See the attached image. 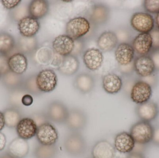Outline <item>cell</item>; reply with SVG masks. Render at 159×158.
<instances>
[{
	"label": "cell",
	"instance_id": "ba28073f",
	"mask_svg": "<svg viewBox=\"0 0 159 158\" xmlns=\"http://www.w3.org/2000/svg\"><path fill=\"white\" fill-rule=\"evenodd\" d=\"M88 122L87 115L83 111L73 109L69 111L65 124L72 131H77L83 130Z\"/></svg>",
	"mask_w": 159,
	"mask_h": 158
},
{
	"label": "cell",
	"instance_id": "74e56055",
	"mask_svg": "<svg viewBox=\"0 0 159 158\" xmlns=\"http://www.w3.org/2000/svg\"><path fill=\"white\" fill-rule=\"evenodd\" d=\"M6 143V137L4 134L0 132V151L4 149Z\"/></svg>",
	"mask_w": 159,
	"mask_h": 158
},
{
	"label": "cell",
	"instance_id": "f35d334b",
	"mask_svg": "<svg viewBox=\"0 0 159 158\" xmlns=\"http://www.w3.org/2000/svg\"><path fill=\"white\" fill-rule=\"evenodd\" d=\"M152 142L156 144L159 145V126L157 127L156 129H154Z\"/></svg>",
	"mask_w": 159,
	"mask_h": 158
},
{
	"label": "cell",
	"instance_id": "4316f807",
	"mask_svg": "<svg viewBox=\"0 0 159 158\" xmlns=\"http://www.w3.org/2000/svg\"><path fill=\"white\" fill-rule=\"evenodd\" d=\"M3 113L4 117L5 126L9 128H16L22 119L21 114L16 109H7L4 111Z\"/></svg>",
	"mask_w": 159,
	"mask_h": 158
},
{
	"label": "cell",
	"instance_id": "ab89813d",
	"mask_svg": "<svg viewBox=\"0 0 159 158\" xmlns=\"http://www.w3.org/2000/svg\"><path fill=\"white\" fill-rule=\"evenodd\" d=\"M128 158H145V157L141 152L133 151L129 154Z\"/></svg>",
	"mask_w": 159,
	"mask_h": 158
},
{
	"label": "cell",
	"instance_id": "9c48e42d",
	"mask_svg": "<svg viewBox=\"0 0 159 158\" xmlns=\"http://www.w3.org/2000/svg\"><path fill=\"white\" fill-rule=\"evenodd\" d=\"M133 65L134 70L141 78L150 76L156 71L155 64L149 55L136 58Z\"/></svg>",
	"mask_w": 159,
	"mask_h": 158
},
{
	"label": "cell",
	"instance_id": "d6a6232c",
	"mask_svg": "<svg viewBox=\"0 0 159 158\" xmlns=\"http://www.w3.org/2000/svg\"><path fill=\"white\" fill-rule=\"evenodd\" d=\"M153 41L152 50L159 49V30L154 29L150 32Z\"/></svg>",
	"mask_w": 159,
	"mask_h": 158
},
{
	"label": "cell",
	"instance_id": "d6986e66",
	"mask_svg": "<svg viewBox=\"0 0 159 158\" xmlns=\"http://www.w3.org/2000/svg\"><path fill=\"white\" fill-rule=\"evenodd\" d=\"M116 155L114 146L106 140L97 142L92 150L93 158H115Z\"/></svg>",
	"mask_w": 159,
	"mask_h": 158
},
{
	"label": "cell",
	"instance_id": "f1b7e54d",
	"mask_svg": "<svg viewBox=\"0 0 159 158\" xmlns=\"http://www.w3.org/2000/svg\"><path fill=\"white\" fill-rule=\"evenodd\" d=\"M15 41L10 34L6 32L0 33V53L7 54L15 47Z\"/></svg>",
	"mask_w": 159,
	"mask_h": 158
},
{
	"label": "cell",
	"instance_id": "83f0119b",
	"mask_svg": "<svg viewBox=\"0 0 159 158\" xmlns=\"http://www.w3.org/2000/svg\"><path fill=\"white\" fill-rule=\"evenodd\" d=\"M57 153V147L56 144L44 145L40 144L34 150V158H53Z\"/></svg>",
	"mask_w": 159,
	"mask_h": 158
},
{
	"label": "cell",
	"instance_id": "2e32d148",
	"mask_svg": "<svg viewBox=\"0 0 159 158\" xmlns=\"http://www.w3.org/2000/svg\"><path fill=\"white\" fill-rule=\"evenodd\" d=\"M132 46L135 52L140 56L149 54L153 48V41L150 33L138 34L133 40Z\"/></svg>",
	"mask_w": 159,
	"mask_h": 158
},
{
	"label": "cell",
	"instance_id": "7bdbcfd3",
	"mask_svg": "<svg viewBox=\"0 0 159 158\" xmlns=\"http://www.w3.org/2000/svg\"><path fill=\"white\" fill-rule=\"evenodd\" d=\"M1 158H14L12 156H10L9 154H8V153H7V154H4V155H3L2 157H1Z\"/></svg>",
	"mask_w": 159,
	"mask_h": 158
},
{
	"label": "cell",
	"instance_id": "d4e9b609",
	"mask_svg": "<svg viewBox=\"0 0 159 158\" xmlns=\"http://www.w3.org/2000/svg\"><path fill=\"white\" fill-rule=\"evenodd\" d=\"M49 6L47 1L44 0H34L30 3L29 12L30 16L35 19H40L47 14Z\"/></svg>",
	"mask_w": 159,
	"mask_h": 158
},
{
	"label": "cell",
	"instance_id": "5b68a950",
	"mask_svg": "<svg viewBox=\"0 0 159 158\" xmlns=\"http://www.w3.org/2000/svg\"><path fill=\"white\" fill-rule=\"evenodd\" d=\"M35 82L40 92H50L56 89L57 85V76L53 70L46 69L38 73Z\"/></svg>",
	"mask_w": 159,
	"mask_h": 158
},
{
	"label": "cell",
	"instance_id": "3957f363",
	"mask_svg": "<svg viewBox=\"0 0 159 158\" xmlns=\"http://www.w3.org/2000/svg\"><path fill=\"white\" fill-rule=\"evenodd\" d=\"M90 29V24L87 19L77 17L70 19L67 23L66 32L73 40H76L88 33Z\"/></svg>",
	"mask_w": 159,
	"mask_h": 158
},
{
	"label": "cell",
	"instance_id": "7a4b0ae2",
	"mask_svg": "<svg viewBox=\"0 0 159 158\" xmlns=\"http://www.w3.org/2000/svg\"><path fill=\"white\" fill-rule=\"evenodd\" d=\"M64 147L70 156L79 157L86 152L87 143L85 138L80 133L72 131L64 140Z\"/></svg>",
	"mask_w": 159,
	"mask_h": 158
},
{
	"label": "cell",
	"instance_id": "4fadbf2b",
	"mask_svg": "<svg viewBox=\"0 0 159 158\" xmlns=\"http://www.w3.org/2000/svg\"><path fill=\"white\" fill-rule=\"evenodd\" d=\"M135 144L136 143L129 133L122 132L115 137L114 147L119 153L129 154L133 151Z\"/></svg>",
	"mask_w": 159,
	"mask_h": 158
},
{
	"label": "cell",
	"instance_id": "30bf717a",
	"mask_svg": "<svg viewBox=\"0 0 159 158\" xmlns=\"http://www.w3.org/2000/svg\"><path fill=\"white\" fill-rule=\"evenodd\" d=\"M67 107L61 102H54L48 108L46 114L50 121L57 124H65L69 114Z\"/></svg>",
	"mask_w": 159,
	"mask_h": 158
},
{
	"label": "cell",
	"instance_id": "ffe728a7",
	"mask_svg": "<svg viewBox=\"0 0 159 158\" xmlns=\"http://www.w3.org/2000/svg\"><path fill=\"white\" fill-rule=\"evenodd\" d=\"M29 150L30 147L27 140L18 137L9 144L7 153L14 158H24L28 155Z\"/></svg>",
	"mask_w": 159,
	"mask_h": 158
},
{
	"label": "cell",
	"instance_id": "8992f818",
	"mask_svg": "<svg viewBox=\"0 0 159 158\" xmlns=\"http://www.w3.org/2000/svg\"><path fill=\"white\" fill-rule=\"evenodd\" d=\"M152 93L151 86L145 82L140 80L135 82L132 88L131 99L135 104L141 105L150 100Z\"/></svg>",
	"mask_w": 159,
	"mask_h": 158
},
{
	"label": "cell",
	"instance_id": "277c9868",
	"mask_svg": "<svg viewBox=\"0 0 159 158\" xmlns=\"http://www.w3.org/2000/svg\"><path fill=\"white\" fill-rule=\"evenodd\" d=\"M130 24L133 28L140 33H150L154 29L155 19L150 14L136 12L132 16Z\"/></svg>",
	"mask_w": 159,
	"mask_h": 158
},
{
	"label": "cell",
	"instance_id": "484cf974",
	"mask_svg": "<svg viewBox=\"0 0 159 158\" xmlns=\"http://www.w3.org/2000/svg\"><path fill=\"white\" fill-rule=\"evenodd\" d=\"M74 85L80 92L83 93H88L91 92L94 87V80L91 75L82 73L75 78Z\"/></svg>",
	"mask_w": 159,
	"mask_h": 158
},
{
	"label": "cell",
	"instance_id": "44dd1931",
	"mask_svg": "<svg viewBox=\"0 0 159 158\" xmlns=\"http://www.w3.org/2000/svg\"><path fill=\"white\" fill-rule=\"evenodd\" d=\"M7 65L9 70L13 73L16 75H21L27 70L28 61L24 54L17 53L8 58Z\"/></svg>",
	"mask_w": 159,
	"mask_h": 158
},
{
	"label": "cell",
	"instance_id": "4dcf8cb0",
	"mask_svg": "<svg viewBox=\"0 0 159 158\" xmlns=\"http://www.w3.org/2000/svg\"><path fill=\"white\" fill-rule=\"evenodd\" d=\"M143 6L150 14H157L159 12V0H146L144 1Z\"/></svg>",
	"mask_w": 159,
	"mask_h": 158
},
{
	"label": "cell",
	"instance_id": "836d02e7",
	"mask_svg": "<svg viewBox=\"0 0 159 158\" xmlns=\"http://www.w3.org/2000/svg\"><path fill=\"white\" fill-rule=\"evenodd\" d=\"M149 54L155 64L156 70H159V49L152 50Z\"/></svg>",
	"mask_w": 159,
	"mask_h": 158
},
{
	"label": "cell",
	"instance_id": "6da1fadb",
	"mask_svg": "<svg viewBox=\"0 0 159 158\" xmlns=\"http://www.w3.org/2000/svg\"><path fill=\"white\" fill-rule=\"evenodd\" d=\"M154 129L150 122L141 120L132 125L129 133L136 144L143 145L152 142Z\"/></svg>",
	"mask_w": 159,
	"mask_h": 158
},
{
	"label": "cell",
	"instance_id": "603a6c76",
	"mask_svg": "<svg viewBox=\"0 0 159 158\" xmlns=\"http://www.w3.org/2000/svg\"><path fill=\"white\" fill-rule=\"evenodd\" d=\"M118 38L115 32L106 31L103 32L97 41V45L104 52H109L113 50L118 43Z\"/></svg>",
	"mask_w": 159,
	"mask_h": 158
},
{
	"label": "cell",
	"instance_id": "8d00e7d4",
	"mask_svg": "<svg viewBox=\"0 0 159 158\" xmlns=\"http://www.w3.org/2000/svg\"><path fill=\"white\" fill-rule=\"evenodd\" d=\"M34 99L32 96L30 94L24 95L21 99V103L25 106H30L33 103Z\"/></svg>",
	"mask_w": 159,
	"mask_h": 158
},
{
	"label": "cell",
	"instance_id": "d590c367",
	"mask_svg": "<svg viewBox=\"0 0 159 158\" xmlns=\"http://www.w3.org/2000/svg\"><path fill=\"white\" fill-rule=\"evenodd\" d=\"M21 2L20 0H16V1H6L3 0L2 1V3L5 8L7 9H11L15 8V7L18 5Z\"/></svg>",
	"mask_w": 159,
	"mask_h": 158
},
{
	"label": "cell",
	"instance_id": "e0dca14e",
	"mask_svg": "<svg viewBox=\"0 0 159 158\" xmlns=\"http://www.w3.org/2000/svg\"><path fill=\"white\" fill-rule=\"evenodd\" d=\"M135 51L132 45L126 42L120 44L115 51V58L122 66L130 65L134 59Z\"/></svg>",
	"mask_w": 159,
	"mask_h": 158
},
{
	"label": "cell",
	"instance_id": "9a60e30c",
	"mask_svg": "<svg viewBox=\"0 0 159 158\" xmlns=\"http://www.w3.org/2000/svg\"><path fill=\"white\" fill-rule=\"evenodd\" d=\"M104 57L102 52L97 48L88 49L83 56V60L87 68L92 71L98 70L102 65Z\"/></svg>",
	"mask_w": 159,
	"mask_h": 158
},
{
	"label": "cell",
	"instance_id": "f546056e",
	"mask_svg": "<svg viewBox=\"0 0 159 158\" xmlns=\"http://www.w3.org/2000/svg\"><path fill=\"white\" fill-rule=\"evenodd\" d=\"M108 11L106 7L102 6H95L92 13L93 20L98 23H102L107 20Z\"/></svg>",
	"mask_w": 159,
	"mask_h": 158
},
{
	"label": "cell",
	"instance_id": "ee69618b",
	"mask_svg": "<svg viewBox=\"0 0 159 158\" xmlns=\"http://www.w3.org/2000/svg\"><path fill=\"white\" fill-rule=\"evenodd\" d=\"M158 104V106H159V104Z\"/></svg>",
	"mask_w": 159,
	"mask_h": 158
},
{
	"label": "cell",
	"instance_id": "1f68e13d",
	"mask_svg": "<svg viewBox=\"0 0 159 158\" xmlns=\"http://www.w3.org/2000/svg\"><path fill=\"white\" fill-rule=\"evenodd\" d=\"M34 120L38 127L47 122H50L46 113H40L34 114L31 117Z\"/></svg>",
	"mask_w": 159,
	"mask_h": 158
},
{
	"label": "cell",
	"instance_id": "7c38bea8",
	"mask_svg": "<svg viewBox=\"0 0 159 158\" xmlns=\"http://www.w3.org/2000/svg\"><path fill=\"white\" fill-rule=\"evenodd\" d=\"M75 46L74 40L67 34L59 35L55 38L52 43V47L55 52L63 57L70 55Z\"/></svg>",
	"mask_w": 159,
	"mask_h": 158
},
{
	"label": "cell",
	"instance_id": "ac0fdd59",
	"mask_svg": "<svg viewBox=\"0 0 159 158\" xmlns=\"http://www.w3.org/2000/svg\"><path fill=\"white\" fill-rule=\"evenodd\" d=\"M40 27L38 19L30 16L22 18L18 24V28L20 34L27 38L34 36L39 31Z\"/></svg>",
	"mask_w": 159,
	"mask_h": 158
},
{
	"label": "cell",
	"instance_id": "60d3db41",
	"mask_svg": "<svg viewBox=\"0 0 159 158\" xmlns=\"http://www.w3.org/2000/svg\"><path fill=\"white\" fill-rule=\"evenodd\" d=\"M5 126L4 117L3 112L0 111V132L4 129Z\"/></svg>",
	"mask_w": 159,
	"mask_h": 158
},
{
	"label": "cell",
	"instance_id": "cb8c5ba5",
	"mask_svg": "<svg viewBox=\"0 0 159 158\" xmlns=\"http://www.w3.org/2000/svg\"><path fill=\"white\" fill-rule=\"evenodd\" d=\"M79 67V62L74 56L64 57L58 67V70L62 75L71 76L75 74Z\"/></svg>",
	"mask_w": 159,
	"mask_h": 158
},
{
	"label": "cell",
	"instance_id": "b9f144b4",
	"mask_svg": "<svg viewBox=\"0 0 159 158\" xmlns=\"http://www.w3.org/2000/svg\"><path fill=\"white\" fill-rule=\"evenodd\" d=\"M155 22H156V25L158 29L159 30V12L157 14L156 18H155Z\"/></svg>",
	"mask_w": 159,
	"mask_h": 158
},
{
	"label": "cell",
	"instance_id": "7402d4cb",
	"mask_svg": "<svg viewBox=\"0 0 159 158\" xmlns=\"http://www.w3.org/2000/svg\"><path fill=\"white\" fill-rule=\"evenodd\" d=\"M102 86L107 93L115 94L118 93L122 88V79L116 74L108 73L103 78Z\"/></svg>",
	"mask_w": 159,
	"mask_h": 158
},
{
	"label": "cell",
	"instance_id": "8fae6325",
	"mask_svg": "<svg viewBox=\"0 0 159 158\" xmlns=\"http://www.w3.org/2000/svg\"><path fill=\"white\" fill-rule=\"evenodd\" d=\"M136 113L142 121L150 122L156 119L159 115V108L157 103L152 101H148L137 106Z\"/></svg>",
	"mask_w": 159,
	"mask_h": 158
},
{
	"label": "cell",
	"instance_id": "e575fe53",
	"mask_svg": "<svg viewBox=\"0 0 159 158\" xmlns=\"http://www.w3.org/2000/svg\"><path fill=\"white\" fill-rule=\"evenodd\" d=\"M141 80L148 83L151 86L152 88L156 86L158 83L157 77L154 74L148 76V77L142 78Z\"/></svg>",
	"mask_w": 159,
	"mask_h": 158
},
{
	"label": "cell",
	"instance_id": "5bb4252c",
	"mask_svg": "<svg viewBox=\"0 0 159 158\" xmlns=\"http://www.w3.org/2000/svg\"><path fill=\"white\" fill-rule=\"evenodd\" d=\"M38 126L33 119L22 118L16 127L18 136L25 140L31 139L36 135Z\"/></svg>",
	"mask_w": 159,
	"mask_h": 158
},
{
	"label": "cell",
	"instance_id": "52a82bcc",
	"mask_svg": "<svg viewBox=\"0 0 159 158\" xmlns=\"http://www.w3.org/2000/svg\"><path fill=\"white\" fill-rule=\"evenodd\" d=\"M35 136L41 144L53 145L58 139V133L54 125L47 122L38 127Z\"/></svg>",
	"mask_w": 159,
	"mask_h": 158
}]
</instances>
